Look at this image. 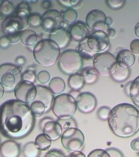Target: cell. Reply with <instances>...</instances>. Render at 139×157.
Instances as JSON below:
<instances>
[{"instance_id":"cell-1","label":"cell","mask_w":139,"mask_h":157,"mask_svg":"<svg viewBox=\"0 0 139 157\" xmlns=\"http://www.w3.org/2000/svg\"><path fill=\"white\" fill-rule=\"evenodd\" d=\"M35 124L30 107L17 100L6 101L0 107V132L10 139L27 136Z\"/></svg>"},{"instance_id":"cell-2","label":"cell","mask_w":139,"mask_h":157,"mask_svg":"<svg viewBox=\"0 0 139 157\" xmlns=\"http://www.w3.org/2000/svg\"><path fill=\"white\" fill-rule=\"evenodd\" d=\"M108 123L116 136L121 138L132 137L139 130V111L130 104L117 105L111 111Z\"/></svg>"},{"instance_id":"cell-3","label":"cell","mask_w":139,"mask_h":157,"mask_svg":"<svg viewBox=\"0 0 139 157\" xmlns=\"http://www.w3.org/2000/svg\"><path fill=\"white\" fill-rule=\"evenodd\" d=\"M31 9L27 2H22L15 9L13 14L3 22L2 29L5 35L24 30L29 25V16Z\"/></svg>"},{"instance_id":"cell-4","label":"cell","mask_w":139,"mask_h":157,"mask_svg":"<svg viewBox=\"0 0 139 157\" xmlns=\"http://www.w3.org/2000/svg\"><path fill=\"white\" fill-rule=\"evenodd\" d=\"M35 60L43 67L55 65L60 56V49L55 42L50 39H43L38 42L34 48Z\"/></svg>"},{"instance_id":"cell-5","label":"cell","mask_w":139,"mask_h":157,"mask_svg":"<svg viewBox=\"0 0 139 157\" xmlns=\"http://www.w3.org/2000/svg\"><path fill=\"white\" fill-rule=\"evenodd\" d=\"M77 109L76 99L69 94H60L54 98L52 110L59 119L71 118Z\"/></svg>"},{"instance_id":"cell-6","label":"cell","mask_w":139,"mask_h":157,"mask_svg":"<svg viewBox=\"0 0 139 157\" xmlns=\"http://www.w3.org/2000/svg\"><path fill=\"white\" fill-rule=\"evenodd\" d=\"M83 61L80 54L74 50L65 51L61 54L59 59V67L63 73L73 75L80 71Z\"/></svg>"},{"instance_id":"cell-7","label":"cell","mask_w":139,"mask_h":157,"mask_svg":"<svg viewBox=\"0 0 139 157\" xmlns=\"http://www.w3.org/2000/svg\"><path fill=\"white\" fill-rule=\"evenodd\" d=\"M94 68L98 75L102 76H110L117 68L116 59L110 52H102L96 55L93 62Z\"/></svg>"},{"instance_id":"cell-8","label":"cell","mask_w":139,"mask_h":157,"mask_svg":"<svg viewBox=\"0 0 139 157\" xmlns=\"http://www.w3.org/2000/svg\"><path fill=\"white\" fill-rule=\"evenodd\" d=\"M64 25L63 15L57 10H48L42 15L41 26L46 33H55L63 29Z\"/></svg>"},{"instance_id":"cell-9","label":"cell","mask_w":139,"mask_h":157,"mask_svg":"<svg viewBox=\"0 0 139 157\" xmlns=\"http://www.w3.org/2000/svg\"><path fill=\"white\" fill-rule=\"evenodd\" d=\"M61 141L64 147L69 151L74 152L83 146L84 137L83 132L77 128L66 130L62 134Z\"/></svg>"},{"instance_id":"cell-10","label":"cell","mask_w":139,"mask_h":157,"mask_svg":"<svg viewBox=\"0 0 139 157\" xmlns=\"http://www.w3.org/2000/svg\"><path fill=\"white\" fill-rule=\"evenodd\" d=\"M14 93L17 100L27 104L35 100L37 93L36 86L31 82L22 81L15 86Z\"/></svg>"},{"instance_id":"cell-11","label":"cell","mask_w":139,"mask_h":157,"mask_svg":"<svg viewBox=\"0 0 139 157\" xmlns=\"http://www.w3.org/2000/svg\"><path fill=\"white\" fill-rule=\"evenodd\" d=\"M21 66L4 64L0 66V82L3 87L10 88L17 82V77H21Z\"/></svg>"},{"instance_id":"cell-12","label":"cell","mask_w":139,"mask_h":157,"mask_svg":"<svg viewBox=\"0 0 139 157\" xmlns=\"http://www.w3.org/2000/svg\"><path fill=\"white\" fill-rule=\"evenodd\" d=\"M87 44L91 50L95 53H102L109 48V38L104 31L100 30L94 31L87 38Z\"/></svg>"},{"instance_id":"cell-13","label":"cell","mask_w":139,"mask_h":157,"mask_svg":"<svg viewBox=\"0 0 139 157\" xmlns=\"http://www.w3.org/2000/svg\"><path fill=\"white\" fill-rule=\"evenodd\" d=\"M69 40L75 44H80L89 36V30L86 24L81 21L76 22L69 26L67 29Z\"/></svg>"},{"instance_id":"cell-14","label":"cell","mask_w":139,"mask_h":157,"mask_svg":"<svg viewBox=\"0 0 139 157\" xmlns=\"http://www.w3.org/2000/svg\"><path fill=\"white\" fill-rule=\"evenodd\" d=\"M77 109L84 114H89L95 109L97 101L95 97L91 93L84 92L80 93L76 99Z\"/></svg>"},{"instance_id":"cell-15","label":"cell","mask_w":139,"mask_h":157,"mask_svg":"<svg viewBox=\"0 0 139 157\" xmlns=\"http://www.w3.org/2000/svg\"><path fill=\"white\" fill-rule=\"evenodd\" d=\"M106 19V15L104 12L97 9L93 10L87 15L86 25L91 30L100 31L105 25Z\"/></svg>"},{"instance_id":"cell-16","label":"cell","mask_w":139,"mask_h":157,"mask_svg":"<svg viewBox=\"0 0 139 157\" xmlns=\"http://www.w3.org/2000/svg\"><path fill=\"white\" fill-rule=\"evenodd\" d=\"M36 90L37 93L34 100L40 101L43 102L46 107L45 113H48L50 109H52L54 100L53 94L49 88L43 86H37Z\"/></svg>"},{"instance_id":"cell-17","label":"cell","mask_w":139,"mask_h":157,"mask_svg":"<svg viewBox=\"0 0 139 157\" xmlns=\"http://www.w3.org/2000/svg\"><path fill=\"white\" fill-rule=\"evenodd\" d=\"M0 155L2 157H19L20 147L13 140H6L0 146Z\"/></svg>"},{"instance_id":"cell-18","label":"cell","mask_w":139,"mask_h":157,"mask_svg":"<svg viewBox=\"0 0 139 157\" xmlns=\"http://www.w3.org/2000/svg\"><path fill=\"white\" fill-rule=\"evenodd\" d=\"M116 59L118 66L126 68L132 67L135 62L134 54L128 49H124L119 52Z\"/></svg>"},{"instance_id":"cell-19","label":"cell","mask_w":139,"mask_h":157,"mask_svg":"<svg viewBox=\"0 0 139 157\" xmlns=\"http://www.w3.org/2000/svg\"><path fill=\"white\" fill-rule=\"evenodd\" d=\"M43 133L49 137L52 140L58 139L62 134V128L55 121L52 120L46 123L43 129Z\"/></svg>"},{"instance_id":"cell-20","label":"cell","mask_w":139,"mask_h":157,"mask_svg":"<svg viewBox=\"0 0 139 157\" xmlns=\"http://www.w3.org/2000/svg\"><path fill=\"white\" fill-rule=\"evenodd\" d=\"M49 39L55 42L60 49H65L66 47H67L69 44V41H70L67 34V31L64 28L55 33L51 34Z\"/></svg>"},{"instance_id":"cell-21","label":"cell","mask_w":139,"mask_h":157,"mask_svg":"<svg viewBox=\"0 0 139 157\" xmlns=\"http://www.w3.org/2000/svg\"><path fill=\"white\" fill-rule=\"evenodd\" d=\"M66 88V83L60 77H53L49 82V89L53 94L60 95Z\"/></svg>"},{"instance_id":"cell-22","label":"cell","mask_w":139,"mask_h":157,"mask_svg":"<svg viewBox=\"0 0 139 157\" xmlns=\"http://www.w3.org/2000/svg\"><path fill=\"white\" fill-rule=\"evenodd\" d=\"M81 76L84 78V82L92 84L97 81L99 75L94 68L87 67L82 70Z\"/></svg>"},{"instance_id":"cell-23","label":"cell","mask_w":139,"mask_h":157,"mask_svg":"<svg viewBox=\"0 0 139 157\" xmlns=\"http://www.w3.org/2000/svg\"><path fill=\"white\" fill-rule=\"evenodd\" d=\"M37 36L36 33L31 30H23L21 31L20 41L26 46H31L37 42Z\"/></svg>"},{"instance_id":"cell-24","label":"cell","mask_w":139,"mask_h":157,"mask_svg":"<svg viewBox=\"0 0 139 157\" xmlns=\"http://www.w3.org/2000/svg\"><path fill=\"white\" fill-rule=\"evenodd\" d=\"M35 145L41 151L48 150L52 145L51 139L45 133L38 135L35 139Z\"/></svg>"},{"instance_id":"cell-25","label":"cell","mask_w":139,"mask_h":157,"mask_svg":"<svg viewBox=\"0 0 139 157\" xmlns=\"http://www.w3.org/2000/svg\"><path fill=\"white\" fill-rule=\"evenodd\" d=\"M84 81L81 75L75 74L71 75L69 78L68 84L73 91H80L84 85Z\"/></svg>"},{"instance_id":"cell-26","label":"cell","mask_w":139,"mask_h":157,"mask_svg":"<svg viewBox=\"0 0 139 157\" xmlns=\"http://www.w3.org/2000/svg\"><path fill=\"white\" fill-rule=\"evenodd\" d=\"M130 74V70L129 68H123L118 65L115 72L111 76L114 81L122 82L128 79Z\"/></svg>"},{"instance_id":"cell-27","label":"cell","mask_w":139,"mask_h":157,"mask_svg":"<svg viewBox=\"0 0 139 157\" xmlns=\"http://www.w3.org/2000/svg\"><path fill=\"white\" fill-rule=\"evenodd\" d=\"M76 51L80 54L82 58L87 59H90L97 55V53L91 50L88 47L87 44V39L79 44V45L76 48Z\"/></svg>"},{"instance_id":"cell-28","label":"cell","mask_w":139,"mask_h":157,"mask_svg":"<svg viewBox=\"0 0 139 157\" xmlns=\"http://www.w3.org/2000/svg\"><path fill=\"white\" fill-rule=\"evenodd\" d=\"M129 94L134 104L139 108V76L131 84Z\"/></svg>"},{"instance_id":"cell-29","label":"cell","mask_w":139,"mask_h":157,"mask_svg":"<svg viewBox=\"0 0 139 157\" xmlns=\"http://www.w3.org/2000/svg\"><path fill=\"white\" fill-rule=\"evenodd\" d=\"M23 155L24 157H40L41 151L38 150L34 143L30 142L24 146Z\"/></svg>"},{"instance_id":"cell-30","label":"cell","mask_w":139,"mask_h":157,"mask_svg":"<svg viewBox=\"0 0 139 157\" xmlns=\"http://www.w3.org/2000/svg\"><path fill=\"white\" fill-rule=\"evenodd\" d=\"M30 109L34 117H40L45 113L46 107L41 101L34 100L30 104Z\"/></svg>"},{"instance_id":"cell-31","label":"cell","mask_w":139,"mask_h":157,"mask_svg":"<svg viewBox=\"0 0 139 157\" xmlns=\"http://www.w3.org/2000/svg\"><path fill=\"white\" fill-rule=\"evenodd\" d=\"M62 15L64 22L68 24H74L78 19V13L73 9H67L63 12Z\"/></svg>"},{"instance_id":"cell-32","label":"cell","mask_w":139,"mask_h":157,"mask_svg":"<svg viewBox=\"0 0 139 157\" xmlns=\"http://www.w3.org/2000/svg\"><path fill=\"white\" fill-rule=\"evenodd\" d=\"M15 11L13 3L9 1H3L0 4V13L6 16H10Z\"/></svg>"},{"instance_id":"cell-33","label":"cell","mask_w":139,"mask_h":157,"mask_svg":"<svg viewBox=\"0 0 139 157\" xmlns=\"http://www.w3.org/2000/svg\"><path fill=\"white\" fill-rule=\"evenodd\" d=\"M57 122L61 125L62 129H64L65 130L69 128H77V123L73 117L64 120L59 119Z\"/></svg>"},{"instance_id":"cell-34","label":"cell","mask_w":139,"mask_h":157,"mask_svg":"<svg viewBox=\"0 0 139 157\" xmlns=\"http://www.w3.org/2000/svg\"><path fill=\"white\" fill-rule=\"evenodd\" d=\"M29 25L33 28H37L41 26V16L38 13H31L29 15Z\"/></svg>"},{"instance_id":"cell-35","label":"cell","mask_w":139,"mask_h":157,"mask_svg":"<svg viewBox=\"0 0 139 157\" xmlns=\"http://www.w3.org/2000/svg\"><path fill=\"white\" fill-rule=\"evenodd\" d=\"M62 5L67 7L68 9H73V8H79L81 6L83 2L80 0H61L58 1Z\"/></svg>"},{"instance_id":"cell-36","label":"cell","mask_w":139,"mask_h":157,"mask_svg":"<svg viewBox=\"0 0 139 157\" xmlns=\"http://www.w3.org/2000/svg\"><path fill=\"white\" fill-rule=\"evenodd\" d=\"M37 79V75L33 70H27L22 75V80L34 84Z\"/></svg>"},{"instance_id":"cell-37","label":"cell","mask_w":139,"mask_h":157,"mask_svg":"<svg viewBox=\"0 0 139 157\" xmlns=\"http://www.w3.org/2000/svg\"><path fill=\"white\" fill-rule=\"evenodd\" d=\"M111 111V110L109 107L105 106L101 107L98 110L97 112V116L98 118L102 121L108 120Z\"/></svg>"},{"instance_id":"cell-38","label":"cell","mask_w":139,"mask_h":157,"mask_svg":"<svg viewBox=\"0 0 139 157\" xmlns=\"http://www.w3.org/2000/svg\"><path fill=\"white\" fill-rule=\"evenodd\" d=\"M107 5L112 10H119L124 6L125 1L121 0H107L106 1Z\"/></svg>"},{"instance_id":"cell-39","label":"cell","mask_w":139,"mask_h":157,"mask_svg":"<svg viewBox=\"0 0 139 157\" xmlns=\"http://www.w3.org/2000/svg\"><path fill=\"white\" fill-rule=\"evenodd\" d=\"M37 79L41 84H46L50 81V75L48 72L43 70L37 75Z\"/></svg>"},{"instance_id":"cell-40","label":"cell","mask_w":139,"mask_h":157,"mask_svg":"<svg viewBox=\"0 0 139 157\" xmlns=\"http://www.w3.org/2000/svg\"><path fill=\"white\" fill-rule=\"evenodd\" d=\"M88 157H110V156L105 150H101V149H97V150L91 151Z\"/></svg>"},{"instance_id":"cell-41","label":"cell","mask_w":139,"mask_h":157,"mask_svg":"<svg viewBox=\"0 0 139 157\" xmlns=\"http://www.w3.org/2000/svg\"><path fill=\"white\" fill-rule=\"evenodd\" d=\"M20 35H21V31H19V32H15V33L8 35L6 36L9 38L10 43L17 44L20 40Z\"/></svg>"},{"instance_id":"cell-42","label":"cell","mask_w":139,"mask_h":157,"mask_svg":"<svg viewBox=\"0 0 139 157\" xmlns=\"http://www.w3.org/2000/svg\"><path fill=\"white\" fill-rule=\"evenodd\" d=\"M105 151L109 155L110 157H124V155L118 149L111 147L107 149Z\"/></svg>"},{"instance_id":"cell-43","label":"cell","mask_w":139,"mask_h":157,"mask_svg":"<svg viewBox=\"0 0 139 157\" xmlns=\"http://www.w3.org/2000/svg\"><path fill=\"white\" fill-rule=\"evenodd\" d=\"M130 50L133 54H139V39H135L131 42Z\"/></svg>"},{"instance_id":"cell-44","label":"cell","mask_w":139,"mask_h":157,"mask_svg":"<svg viewBox=\"0 0 139 157\" xmlns=\"http://www.w3.org/2000/svg\"><path fill=\"white\" fill-rule=\"evenodd\" d=\"M45 157H66V156L61 151L53 150L46 153Z\"/></svg>"},{"instance_id":"cell-45","label":"cell","mask_w":139,"mask_h":157,"mask_svg":"<svg viewBox=\"0 0 139 157\" xmlns=\"http://www.w3.org/2000/svg\"><path fill=\"white\" fill-rule=\"evenodd\" d=\"M10 42L6 36H3L0 38V48L6 49L10 46Z\"/></svg>"},{"instance_id":"cell-46","label":"cell","mask_w":139,"mask_h":157,"mask_svg":"<svg viewBox=\"0 0 139 157\" xmlns=\"http://www.w3.org/2000/svg\"><path fill=\"white\" fill-rule=\"evenodd\" d=\"M131 148L135 151L139 152V138L132 140L131 143Z\"/></svg>"},{"instance_id":"cell-47","label":"cell","mask_w":139,"mask_h":157,"mask_svg":"<svg viewBox=\"0 0 139 157\" xmlns=\"http://www.w3.org/2000/svg\"><path fill=\"white\" fill-rule=\"evenodd\" d=\"M52 120H53L52 118H50V117H45V118H44V119H43L41 121H40V128L41 129H43V128H44V126L48 122H49V121H52Z\"/></svg>"},{"instance_id":"cell-48","label":"cell","mask_w":139,"mask_h":157,"mask_svg":"<svg viewBox=\"0 0 139 157\" xmlns=\"http://www.w3.org/2000/svg\"><path fill=\"white\" fill-rule=\"evenodd\" d=\"M107 35L111 38H113L116 35V31L113 28H109L107 31Z\"/></svg>"},{"instance_id":"cell-49","label":"cell","mask_w":139,"mask_h":157,"mask_svg":"<svg viewBox=\"0 0 139 157\" xmlns=\"http://www.w3.org/2000/svg\"><path fill=\"white\" fill-rule=\"evenodd\" d=\"M69 157H86V156L84 155V154H83V153L76 151L72 153L69 156Z\"/></svg>"},{"instance_id":"cell-50","label":"cell","mask_w":139,"mask_h":157,"mask_svg":"<svg viewBox=\"0 0 139 157\" xmlns=\"http://www.w3.org/2000/svg\"><path fill=\"white\" fill-rule=\"evenodd\" d=\"M16 62L17 63V64L19 65V66H21L24 65L26 63V59H24V58H23L22 56H20L19 58H17L16 59Z\"/></svg>"},{"instance_id":"cell-51","label":"cell","mask_w":139,"mask_h":157,"mask_svg":"<svg viewBox=\"0 0 139 157\" xmlns=\"http://www.w3.org/2000/svg\"><path fill=\"white\" fill-rule=\"evenodd\" d=\"M42 6L45 9H49L52 6V3L50 2H48V1L44 2Z\"/></svg>"},{"instance_id":"cell-52","label":"cell","mask_w":139,"mask_h":157,"mask_svg":"<svg viewBox=\"0 0 139 157\" xmlns=\"http://www.w3.org/2000/svg\"><path fill=\"white\" fill-rule=\"evenodd\" d=\"M80 93L78 91H72L70 93H69V95H71L72 97H73L75 99H76L78 98V97L80 95Z\"/></svg>"},{"instance_id":"cell-53","label":"cell","mask_w":139,"mask_h":157,"mask_svg":"<svg viewBox=\"0 0 139 157\" xmlns=\"http://www.w3.org/2000/svg\"><path fill=\"white\" fill-rule=\"evenodd\" d=\"M4 92H5V89L3 86L2 85V84L0 82V100H1L4 95Z\"/></svg>"},{"instance_id":"cell-54","label":"cell","mask_w":139,"mask_h":157,"mask_svg":"<svg viewBox=\"0 0 139 157\" xmlns=\"http://www.w3.org/2000/svg\"><path fill=\"white\" fill-rule=\"evenodd\" d=\"M112 23H113V20H112V19L111 17H107L106 24H105L107 26H109L112 25Z\"/></svg>"},{"instance_id":"cell-55","label":"cell","mask_w":139,"mask_h":157,"mask_svg":"<svg viewBox=\"0 0 139 157\" xmlns=\"http://www.w3.org/2000/svg\"><path fill=\"white\" fill-rule=\"evenodd\" d=\"M135 33L136 36L139 38V22H138L135 27Z\"/></svg>"},{"instance_id":"cell-56","label":"cell","mask_w":139,"mask_h":157,"mask_svg":"<svg viewBox=\"0 0 139 157\" xmlns=\"http://www.w3.org/2000/svg\"><path fill=\"white\" fill-rule=\"evenodd\" d=\"M4 19V15L0 13V21H2Z\"/></svg>"},{"instance_id":"cell-57","label":"cell","mask_w":139,"mask_h":157,"mask_svg":"<svg viewBox=\"0 0 139 157\" xmlns=\"http://www.w3.org/2000/svg\"><path fill=\"white\" fill-rule=\"evenodd\" d=\"M1 145H2L1 144V139H0V146H1Z\"/></svg>"},{"instance_id":"cell-58","label":"cell","mask_w":139,"mask_h":157,"mask_svg":"<svg viewBox=\"0 0 139 157\" xmlns=\"http://www.w3.org/2000/svg\"><path fill=\"white\" fill-rule=\"evenodd\" d=\"M138 64H139V59H138Z\"/></svg>"}]
</instances>
